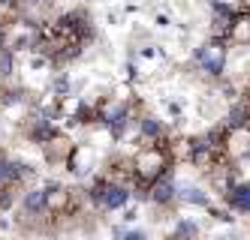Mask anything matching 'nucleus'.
Masks as SVG:
<instances>
[{"label":"nucleus","instance_id":"nucleus-1","mask_svg":"<svg viewBox=\"0 0 250 240\" xmlns=\"http://www.w3.org/2000/svg\"><path fill=\"white\" fill-rule=\"evenodd\" d=\"M175 153H172V135L166 141H160V144H148V147H139V150L133 153V195L142 198V201H148V189L154 186V183L169 174L175 168Z\"/></svg>","mask_w":250,"mask_h":240},{"label":"nucleus","instance_id":"nucleus-2","mask_svg":"<svg viewBox=\"0 0 250 240\" xmlns=\"http://www.w3.org/2000/svg\"><path fill=\"white\" fill-rule=\"evenodd\" d=\"M33 183H37V168L30 162L0 150V210H12Z\"/></svg>","mask_w":250,"mask_h":240},{"label":"nucleus","instance_id":"nucleus-3","mask_svg":"<svg viewBox=\"0 0 250 240\" xmlns=\"http://www.w3.org/2000/svg\"><path fill=\"white\" fill-rule=\"evenodd\" d=\"M84 195H87V201H91V207L97 213H112V210H124V207L130 204L133 189H127V186H121V183L97 174L84 186Z\"/></svg>","mask_w":250,"mask_h":240},{"label":"nucleus","instance_id":"nucleus-4","mask_svg":"<svg viewBox=\"0 0 250 240\" xmlns=\"http://www.w3.org/2000/svg\"><path fill=\"white\" fill-rule=\"evenodd\" d=\"M226 63H229V45L217 42V39H208L196 48V66H199L202 75L220 81L226 75Z\"/></svg>","mask_w":250,"mask_h":240},{"label":"nucleus","instance_id":"nucleus-5","mask_svg":"<svg viewBox=\"0 0 250 240\" xmlns=\"http://www.w3.org/2000/svg\"><path fill=\"white\" fill-rule=\"evenodd\" d=\"M238 15V6L235 3H226V0H220V3L211 6V27H208V39H217V42H226L229 45V33H232V21H235Z\"/></svg>","mask_w":250,"mask_h":240},{"label":"nucleus","instance_id":"nucleus-6","mask_svg":"<svg viewBox=\"0 0 250 240\" xmlns=\"http://www.w3.org/2000/svg\"><path fill=\"white\" fill-rule=\"evenodd\" d=\"M100 174L115 180V183H121V186H127V189H133V180H136V174H133V156L112 153L109 159L103 162V171Z\"/></svg>","mask_w":250,"mask_h":240},{"label":"nucleus","instance_id":"nucleus-7","mask_svg":"<svg viewBox=\"0 0 250 240\" xmlns=\"http://www.w3.org/2000/svg\"><path fill=\"white\" fill-rule=\"evenodd\" d=\"M223 153L229 162H241L250 156V126H235L226 129V141H223Z\"/></svg>","mask_w":250,"mask_h":240},{"label":"nucleus","instance_id":"nucleus-8","mask_svg":"<svg viewBox=\"0 0 250 240\" xmlns=\"http://www.w3.org/2000/svg\"><path fill=\"white\" fill-rule=\"evenodd\" d=\"M148 201L157 207V210H169L175 207V201H178V186H175V171L163 174L154 186L148 189Z\"/></svg>","mask_w":250,"mask_h":240},{"label":"nucleus","instance_id":"nucleus-9","mask_svg":"<svg viewBox=\"0 0 250 240\" xmlns=\"http://www.w3.org/2000/svg\"><path fill=\"white\" fill-rule=\"evenodd\" d=\"M169 138V129L166 123L154 117V114H142L139 117V147H148V144H160Z\"/></svg>","mask_w":250,"mask_h":240},{"label":"nucleus","instance_id":"nucleus-10","mask_svg":"<svg viewBox=\"0 0 250 240\" xmlns=\"http://www.w3.org/2000/svg\"><path fill=\"white\" fill-rule=\"evenodd\" d=\"M73 150H76V144L69 141L63 132H58L48 144H42V156H45V162H48V165H63V168H66L69 156H73Z\"/></svg>","mask_w":250,"mask_h":240},{"label":"nucleus","instance_id":"nucleus-11","mask_svg":"<svg viewBox=\"0 0 250 240\" xmlns=\"http://www.w3.org/2000/svg\"><path fill=\"white\" fill-rule=\"evenodd\" d=\"M223 204L232 210V213H247L250 216V183L247 180H238L226 195H223Z\"/></svg>","mask_w":250,"mask_h":240},{"label":"nucleus","instance_id":"nucleus-12","mask_svg":"<svg viewBox=\"0 0 250 240\" xmlns=\"http://www.w3.org/2000/svg\"><path fill=\"white\" fill-rule=\"evenodd\" d=\"M229 45L235 48L250 45V6H238V15L232 21V33H229Z\"/></svg>","mask_w":250,"mask_h":240},{"label":"nucleus","instance_id":"nucleus-13","mask_svg":"<svg viewBox=\"0 0 250 240\" xmlns=\"http://www.w3.org/2000/svg\"><path fill=\"white\" fill-rule=\"evenodd\" d=\"M229 129H235V126H250V108H247V102H244V96H238V99H232V105H229V111H226V120H223Z\"/></svg>","mask_w":250,"mask_h":240},{"label":"nucleus","instance_id":"nucleus-14","mask_svg":"<svg viewBox=\"0 0 250 240\" xmlns=\"http://www.w3.org/2000/svg\"><path fill=\"white\" fill-rule=\"evenodd\" d=\"M178 198H184L187 204H196V207H211L214 201H211V195L205 192V189H199V186H184V189H178Z\"/></svg>","mask_w":250,"mask_h":240},{"label":"nucleus","instance_id":"nucleus-15","mask_svg":"<svg viewBox=\"0 0 250 240\" xmlns=\"http://www.w3.org/2000/svg\"><path fill=\"white\" fill-rule=\"evenodd\" d=\"M166 240H199V225H196L193 219H181V222L166 234Z\"/></svg>","mask_w":250,"mask_h":240},{"label":"nucleus","instance_id":"nucleus-16","mask_svg":"<svg viewBox=\"0 0 250 240\" xmlns=\"http://www.w3.org/2000/svg\"><path fill=\"white\" fill-rule=\"evenodd\" d=\"M87 165H91V150H87L84 144H76V150H73V156H69V162H66V171H73V174H82Z\"/></svg>","mask_w":250,"mask_h":240},{"label":"nucleus","instance_id":"nucleus-17","mask_svg":"<svg viewBox=\"0 0 250 240\" xmlns=\"http://www.w3.org/2000/svg\"><path fill=\"white\" fill-rule=\"evenodd\" d=\"M118 240H148V234L145 231H124V234H118Z\"/></svg>","mask_w":250,"mask_h":240},{"label":"nucleus","instance_id":"nucleus-18","mask_svg":"<svg viewBox=\"0 0 250 240\" xmlns=\"http://www.w3.org/2000/svg\"><path fill=\"white\" fill-rule=\"evenodd\" d=\"M172 21H169V15H157V27H169Z\"/></svg>","mask_w":250,"mask_h":240},{"label":"nucleus","instance_id":"nucleus-19","mask_svg":"<svg viewBox=\"0 0 250 240\" xmlns=\"http://www.w3.org/2000/svg\"><path fill=\"white\" fill-rule=\"evenodd\" d=\"M241 96H244V102H247V108H250V84H247V90H244Z\"/></svg>","mask_w":250,"mask_h":240}]
</instances>
